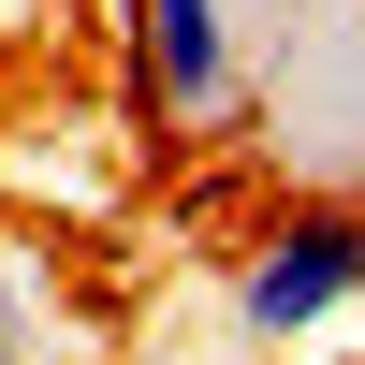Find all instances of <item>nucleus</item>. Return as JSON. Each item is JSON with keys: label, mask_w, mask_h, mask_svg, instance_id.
Instances as JSON below:
<instances>
[{"label": "nucleus", "mask_w": 365, "mask_h": 365, "mask_svg": "<svg viewBox=\"0 0 365 365\" xmlns=\"http://www.w3.org/2000/svg\"><path fill=\"white\" fill-rule=\"evenodd\" d=\"M336 322H365V205L351 190H278L220 263V336L234 351H322Z\"/></svg>", "instance_id": "1"}, {"label": "nucleus", "mask_w": 365, "mask_h": 365, "mask_svg": "<svg viewBox=\"0 0 365 365\" xmlns=\"http://www.w3.org/2000/svg\"><path fill=\"white\" fill-rule=\"evenodd\" d=\"M117 58H132L146 132H234V103H249L234 0H117Z\"/></svg>", "instance_id": "2"}, {"label": "nucleus", "mask_w": 365, "mask_h": 365, "mask_svg": "<svg viewBox=\"0 0 365 365\" xmlns=\"http://www.w3.org/2000/svg\"><path fill=\"white\" fill-rule=\"evenodd\" d=\"M103 351H117V322L73 278V234L0 220V365H103Z\"/></svg>", "instance_id": "3"}, {"label": "nucleus", "mask_w": 365, "mask_h": 365, "mask_svg": "<svg viewBox=\"0 0 365 365\" xmlns=\"http://www.w3.org/2000/svg\"><path fill=\"white\" fill-rule=\"evenodd\" d=\"M322 365H365V351H322Z\"/></svg>", "instance_id": "4"}]
</instances>
